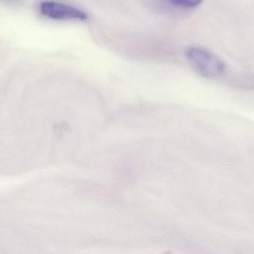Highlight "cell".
<instances>
[{
  "label": "cell",
  "mask_w": 254,
  "mask_h": 254,
  "mask_svg": "<svg viewBox=\"0 0 254 254\" xmlns=\"http://www.w3.org/2000/svg\"><path fill=\"white\" fill-rule=\"evenodd\" d=\"M186 56L192 68L203 77L219 78L226 73L225 63L217 55L204 48H189L186 49Z\"/></svg>",
  "instance_id": "6da1fadb"
},
{
  "label": "cell",
  "mask_w": 254,
  "mask_h": 254,
  "mask_svg": "<svg viewBox=\"0 0 254 254\" xmlns=\"http://www.w3.org/2000/svg\"><path fill=\"white\" fill-rule=\"evenodd\" d=\"M39 11L43 16L55 20L86 21L87 14L81 9L59 1L46 0L39 4Z\"/></svg>",
  "instance_id": "7a4b0ae2"
},
{
  "label": "cell",
  "mask_w": 254,
  "mask_h": 254,
  "mask_svg": "<svg viewBox=\"0 0 254 254\" xmlns=\"http://www.w3.org/2000/svg\"><path fill=\"white\" fill-rule=\"evenodd\" d=\"M171 4L181 8H192L199 5L203 0H169Z\"/></svg>",
  "instance_id": "3957f363"
}]
</instances>
